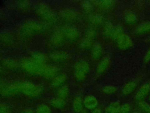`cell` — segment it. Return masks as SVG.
<instances>
[{
    "mask_svg": "<svg viewBox=\"0 0 150 113\" xmlns=\"http://www.w3.org/2000/svg\"><path fill=\"white\" fill-rule=\"evenodd\" d=\"M35 113H52V107L44 103H42L39 104L36 109H35Z\"/></svg>",
    "mask_w": 150,
    "mask_h": 113,
    "instance_id": "484cf974",
    "label": "cell"
},
{
    "mask_svg": "<svg viewBox=\"0 0 150 113\" xmlns=\"http://www.w3.org/2000/svg\"><path fill=\"white\" fill-rule=\"evenodd\" d=\"M93 40L87 38L86 36H84V38H83L80 43V47L83 49H88L92 48L93 45Z\"/></svg>",
    "mask_w": 150,
    "mask_h": 113,
    "instance_id": "83f0119b",
    "label": "cell"
},
{
    "mask_svg": "<svg viewBox=\"0 0 150 113\" xmlns=\"http://www.w3.org/2000/svg\"><path fill=\"white\" fill-rule=\"evenodd\" d=\"M83 100L79 96L76 97L72 102V109L74 113H80L83 111Z\"/></svg>",
    "mask_w": 150,
    "mask_h": 113,
    "instance_id": "ac0fdd59",
    "label": "cell"
},
{
    "mask_svg": "<svg viewBox=\"0 0 150 113\" xmlns=\"http://www.w3.org/2000/svg\"><path fill=\"white\" fill-rule=\"evenodd\" d=\"M97 5L102 9H109L114 5V1H100L97 2Z\"/></svg>",
    "mask_w": 150,
    "mask_h": 113,
    "instance_id": "1f68e13d",
    "label": "cell"
},
{
    "mask_svg": "<svg viewBox=\"0 0 150 113\" xmlns=\"http://www.w3.org/2000/svg\"><path fill=\"white\" fill-rule=\"evenodd\" d=\"M96 36V31L94 29H93L92 28H88L86 32L85 36L93 40H94Z\"/></svg>",
    "mask_w": 150,
    "mask_h": 113,
    "instance_id": "74e56055",
    "label": "cell"
},
{
    "mask_svg": "<svg viewBox=\"0 0 150 113\" xmlns=\"http://www.w3.org/2000/svg\"><path fill=\"white\" fill-rule=\"evenodd\" d=\"M67 79V76L65 73L58 74L55 77H54L51 81V85L53 88H59L66 82Z\"/></svg>",
    "mask_w": 150,
    "mask_h": 113,
    "instance_id": "5bb4252c",
    "label": "cell"
},
{
    "mask_svg": "<svg viewBox=\"0 0 150 113\" xmlns=\"http://www.w3.org/2000/svg\"><path fill=\"white\" fill-rule=\"evenodd\" d=\"M150 31V22H145L141 24H139L135 32L137 34H141L146 33Z\"/></svg>",
    "mask_w": 150,
    "mask_h": 113,
    "instance_id": "4316f807",
    "label": "cell"
},
{
    "mask_svg": "<svg viewBox=\"0 0 150 113\" xmlns=\"http://www.w3.org/2000/svg\"><path fill=\"white\" fill-rule=\"evenodd\" d=\"M131 107L128 103H124L121 105L120 113H130Z\"/></svg>",
    "mask_w": 150,
    "mask_h": 113,
    "instance_id": "8d00e7d4",
    "label": "cell"
},
{
    "mask_svg": "<svg viewBox=\"0 0 150 113\" xmlns=\"http://www.w3.org/2000/svg\"><path fill=\"white\" fill-rule=\"evenodd\" d=\"M66 102L64 99L54 97L50 100V106L57 110H62L66 107Z\"/></svg>",
    "mask_w": 150,
    "mask_h": 113,
    "instance_id": "9a60e30c",
    "label": "cell"
},
{
    "mask_svg": "<svg viewBox=\"0 0 150 113\" xmlns=\"http://www.w3.org/2000/svg\"><path fill=\"white\" fill-rule=\"evenodd\" d=\"M62 113H67V112H62Z\"/></svg>",
    "mask_w": 150,
    "mask_h": 113,
    "instance_id": "7dc6e473",
    "label": "cell"
},
{
    "mask_svg": "<svg viewBox=\"0 0 150 113\" xmlns=\"http://www.w3.org/2000/svg\"><path fill=\"white\" fill-rule=\"evenodd\" d=\"M83 105L85 108L92 111L97 108L98 101L95 96L93 95H88L83 99Z\"/></svg>",
    "mask_w": 150,
    "mask_h": 113,
    "instance_id": "30bf717a",
    "label": "cell"
},
{
    "mask_svg": "<svg viewBox=\"0 0 150 113\" xmlns=\"http://www.w3.org/2000/svg\"><path fill=\"white\" fill-rule=\"evenodd\" d=\"M111 62V60L109 57L106 56L103 58L98 64L96 67V72L98 74H101L104 73L108 68Z\"/></svg>",
    "mask_w": 150,
    "mask_h": 113,
    "instance_id": "e0dca14e",
    "label": "cell"
},
{
    "mask_svg": "<svg viewBox=\"0 0 150 113\" xmlns=\"http://www.w3.org/2000/svg\"><path fill=\"white\" fill-rule=\"evenodd\" d=\"M139 108L145 113H150V104L144 101L138 102Z\"/></svg>",
    "mask_w": 150,
    "mask_h": 113,
    "instance_id": "d6a6232c",
    "label": "cell"
},
{
    "mask_svg": "<svg viewBox=\"0 0 150 113\" xmlns=\"http://www.w3.org/2000/svg\"><path fill=\"white\" fill-rule=\"evenodd\" d=\"M21 113H35V111L32 108H26L24 109Z\"/></svg>",
    "mask_w": 150,
    "mask_h": 113,
    "instance_id": "60d3db41",
    "label": "cell"
},
{
    "mask_svg": "<svg viewBox=\"0 0 150 113\" xmlns=\"http://www.w3.org/2000/svg\"><path fill=\"white\" fill-rule=\"evenodd\" d=\"M46 65L39 64L31 58H24L20 63L21 68L25 72L33 75H42Z\"/></svg>",
    "mask_w": 150,
    "mask_h": 113,
    "instance_id": "7a4b0ae2",
    "label": "cell"
},
{
    "mask_svg": "<svg viewBox=\"0 0 150 113\" xmlns=\"http://www.w3.org/2000/svg\"><path fill=\"white\" fill-rule=\"evenodd\" d=\"M60 14L63 19L70 22L76 21L78 17L77 13L74 10L70 8H66L62 10Z\"/></svg>",
    "mask_w": 150,
    "mask_h": 113,
    "instance_id": "8fae6325",
    "label": "cell"
},
{
    "mask_svg": "<svg viewBox=\"0 0 150 113\" xmlns=\"http://www.w3.org/2000/svg\"><path fill=\"white\" fill-rule=\"evenodd\" d=\"M81 7L86 11H90L92 9V4L88 1H83L81 4Z\"/></svg>",
    "mask_w": 150,
    "mask_h": 113,
    "instance_id": "f35d334b",
    "label": "cell"
},
{
    "mask_svg": "<svg viewBox=\"0 0 150 113\" xmlns=\"http://www.w3.org/2000/svg\"><path fill=\"white\" fill-rule=\"evenodd\" d=\"M2 65L6 69L15 70L19 67V64L16 60L13 58H5L2 61Z\"/></svg>",
    "mask_w": 150,
    "mask_h": 113,
    "instance_id": "d6986e66",
    "label": "cell"
},
{
    "mask_svg": "<svg viewBox=\"0 0 150 113\" xmlns=\"http://www.w3.org/2000/svg\"><path fill=\"white\" fill-rule=\"evenodd\" d=\"M117 88L114 85H105L102 89L103 92L107 94H114L117 91Z\"/></svg>",
    "mask_w": 150,
    "mask_h": 113,
    "instance_id": "836d02e7",
    "label": "cell"
},
{
    "mask_svg": "<svg viewBox=\"0 0 150 113\" xmlns=\"http://www.w3.org/2000/svg\"><path fill=\"white\" fill-rule=\"evenodd\" d=\"M149 101H150V95H149Z\"/></svg>",
    "mask_w": 150,
    "mask_h": 113,
    "instance_id": "f6af8a7d",
    "label": "cell"
},
{
    "mask_svg": "<svg viewBox=\"0 0 150 113\" xmlns=\"http://www.w3.org/2000/svg\"><path fill=\"white\" fill-rule=\"evenodd\" d=\"M91 55L94 60L100 59L103 55V48L99 42H96L91 48Z\"/></svg>",
    "mask_w": 150,
    "mask_h": 113,
    "instance_id": "2e32d148",
    "label": "cell"
},
{
    "mask_svg": "<svg viewBox=\"0 0 150 113\" xmlns=\"http://www.w3.org/2000/svg\"><path fill=\"white\" fill-rule=\"evenodd\" d=\"M90 71V65L85 60L80 59L76 62L74 68V77L77 82L86 79Z\"/></svg>",
    "mask_w": 150,
    "mask_h": 113,
    "instance_id": "277c9868",
    "label": "cell"
},
{
    "mask_svg": "<svg viewBox=\"0 0 150 113\" xmlns=\"http://www.w3.org/2000/svg\"><path fill=\"white\" fill-rule=\"evenodd\" d=\"M43 29V25L39 21L34 19H28L23 24L21 31L25 35L32 36L41 33Z\"/></svg>",
    "mask_w": 150,
    "mask_h": 113,
    "instance_id": "3957f363",
    "label": "cell"
},
{
    "mask_svg": "<svg viewBox=\"0 0 150 113\" xmlns=\"http://www.w3.org/2000/svg\"><path fill=\"white\" fill-rule=\"evenodd\" d=\"M59 72V68L54 65H46L42 73V76L47 79H52Z\"/></svg>",
    "mask_w": 150,
    "mask_h": 113,
    "instance_id": "9c48e42d",
    "label": "cell"
},
{
    "mask_svg": "<svg viewBox=\"0 0 150 113\" xmlns=\"http://www.w3.org/2000/svg\"><path fill=\"white\" fill-rule=\"evenodd\" d=\"M121 105L119 101L112 102L105 108L104 113H120Z\"/></svg>",
    "mask_w": 150,
    "mask_h": 113,
    "instance_id": "7402d4cb",
    "label": "cell"
},
{
    "mask_svg": "<svg viewBox=\"0 0 150 113\" xmlns=\"http://www.w3.org/2000/svg\"><path fill=\"white\" fill-rule=\"evenodd\" d=\"M31 58L39 64L46 65L47 57L42 52L39 51H33L31 53Z\"/></svg>",
    "mask_w": 150,
    "mask_h": 113,
    "instance_id": "44dd1931",
    "label": "cell"
},
{
    "mask_svg": "<svg viewBox=\"0 0 150 113\" xmlns=\"http://www.w3.org/2000/svg\"><path fill=\"white\" fill-rule=\"evenodd\" d=\"M49 56L52 60L57 62H63L69 59V58L70 57L68 52L63 51L53 52L49 55Z\"/></svg>",
    "mask_w": 150,
    "mask_h": 113,
    "instance_id": "4fadbf2b",
    "label": "cell"
},
{
    "mask_svg": "<svg viewBox=\"0 0 150 113\" xmlns=\"http://www.w3.org/2000/svg\"><path fill=\"white\" fill-rule=\"evenodd\" d=\"M117 46L122 50H126L132 46V41L127 34H123L120 36L116 40Z\"/></svg>",
    "mask_w": 150,
    "mask_h": 113,
    "instance_id": "52a82bcc",
    "label": "cell"
},
{
    "mask_svg": "<svg viewBox=\"0 0 150 113\" xmlns=\"http://www.w3.org/2000/svg\"><path fill=\"white\" fill-rule=\"evenodd\" d=\"M90 22L94 25H100L103 22V17L100 14H95L92 15L90 18Z\"/></svg>",
    "mask_w": 150,
    "mask_h": 113,
    "instance_id": "f546056e",
    "label": "cell"
},
{
    "mask_svg": "<svg viewBox=\"0 0 150 113\" xmlns=\"http://www.w3.org/2000/svg\"><path fill=\"white\" fill-rule=\"evenodd\" d=\"M13 38L12 35L9 33H2L0 34V44L6 46L11 45L13 43Z\"/></svg>",
    "mask_w": 150,
    "mask_h": 113,
    "instance_id": "ffe728a7",
    "label": "cell"
},
{
    "mask_svg": "<svg viewBox=\"0 0 150 113\" xmlns=\"http://www.w3.org/2000/svg\"><path fill=\"white\" fill-rule=\"evenodd\" d=\"M69 87L66 85H63L58 88L56 91V95L57 97L65 100L69 97Z\"/></svg>",
    "mask_w": 150,
    "mask_h": 113,
    "instance_id": "603a6c76",
    "label": "cell"
},
{
    "mask_svg": "<svg viewBox=\"0 0 150 113\" xmlns=\"http://www.w3.org/2000/svg\"><path fill=\"white\" fill-rule=\"evenodd\" d=\"M65 39L70 41H76L80 37V31L74 25H66L60 29Z\"/></svg>",
    "mask_w": 150,
    "mask_h": 113,
    "instance_id": "8992f818",
    "label": "cell"
},
{
    "mask_svg": "<svg viewBox=\"0 0 150 113\" xmlns=\"http://www.w3.org/2000/svg\"><path fill=\"white\" fill-rule=\"evenodd\" d=\"M150 92V84L146 83L142 85L137 91L135 95V99L138 101H142Z\"/></svg>",
    "mask_w": 150,
    "mask_h": 113,
    "instance_id": "7c38bea8",
    "label": "cell"
},
{
    "mask_svg": "<svg viewBox=\"0 0 150 113\" xmlns=\"http://www.w3.org/2000/svg\"><path fill=\"white\" fill-rule=\"evenodd\" d=\"M137 87V83L135 81H129L126 83L122 88V93L124 95H127L132 93Z\"/></svg>",
    "mask_w": 150,
    "mask_h": 113,
    "instance_id": "cb8c5ba5",
    "label": "cell"
},
{
    "mask_svg": "<svg viewBox=\"0 0 150 113\" xmlns=\"http://www.w3.org/2000/svg\"><path fill=\"white\" fill-rule=\"evenodd\" d=\"M90 113H102V111H101V109L100 108H99L97 107V108H96L93 109V110L91 111Z\"/></svg>",
    "mask_w": 150,
    "mask_h": 113,
    "instance_id": "b9f144b4",
    "label": "cell"
},
{
    "mask_svg": "<svg viewBox=\"0 0 150 113\" xmlns=\"http://www.w3.org/2000/svg\"><path fill=\"white\" fill-rule=\"evenodd\" d=\"M0 72H1V68H0Z\"/></svg>",
    "mask_w": 150,
    "mask_h": 113,
    "instance_id": "bcb514c9",
    "label": "cell"
},
{
    "mask_svg": "<svg viewBox=\"0 0 150 113\" xmlns=\"http://www.w3.org/2000/svg\"><path fill=\"white\" fill-rule=\"evenodd\" d=\"M114 27V26L113 25H112V24L110 22H108L105 24L104 28L103 33L106 37L109 38H111V34L113 31Z\"/></svg>",
    "mask_w": 150,
    "mask_h": 113,
    "instance_id": "4dcf8cb0",
    "label": "cell"
},
{
    "mask_svg": "<svg viewBox=\"0 0 150 113\" xmlns=\"http://www.w3.org/2000/svg\"><path fill=\"white\" fill-rule=\"evenodd\" d=\"M30 6V2L27 1H19L18 2V6L19 9L22 11L27 10Z\"/></svg>",
    "mask_w": 150,
    "mask_h": 113,
    "instance_id": "d590c367",
    "label": "cell"
},
{
    "mask_svg": "<svg viewBox=\"0 0 150 113\" xmlns=\"http://www.w3.org/2000/svg\"><path fill=\"white\" fill-rule=\"evenodd\" d=\"M11 107L6 103H0V113H12Z\"/></svg>",
    "mask_w": 150,
    "mask_h": 113,
    "instance_id": "e575fe53",
    "label": "cell"
},
{
    "mask_svg": "<svg viewBox=\"0 0 150 113\" xmlns=\"http://www.w3.org/2000/svg\"><path fill=\"white\" fill-rule=\"evenodd\" d=\"M65 38L61 30L55 31L50 36V44L54 47H59L62 46L65 40Z\"/></svg>",
    "mask_w": 150,
    "mask_h": 113,
    "instance_id": "ba28073f",
    "label": "cell"
},
{
    "mask_svg": "<svg viewBox=\"0 0 150 113\" xmlns=\"http://www.w3.org/2000/svg\"><path fill=\"white\" fill-rule=\"evenodd\" d=\"M132 113H140V112H138V111H135V112H133Z\"/></svg>",
    "mask_w": 150,
    "mask_h": 113,
    "instance_id": "ee69618b",
    "label": "cell"
},
{
    "mask_svg": "<svg viewBox=\"0 0 150 113\" xmlns=\"http://www.w3.org/2000/svg\"><path fill=\"white\" fill-rule=\"evenodd\" d=\"M36 12L39 17L49 24L54 23L56 21V15L46 4H39L36 8Z\"/></svg>",
    "mask_w": 150,
    "mask_h": 113,
    "instance_id": "5b68a950",
    "label": "cell"
},
{
    "mask_svg": "<svg viewBox=\"0 0 150 113\" xmlns=\"http://www.w3.org/2000/svg\"><path fill=\"white\" fill-rule=\"evenodd\" d=\"M15 83L18 92L22 93L27 97L37 98L40 96L43 92V87L33 82L24 81L15 82Z\"/></svg>",
    "mask_w": 150,
    "mask_h": 113,
    "instance_id": "6da1fadb",
    "label": "cell"
},
{
    "mask_svg": "<svg viewBox=\"0 0 150 113\" xmlns=\"http://www.w3.org/2000/svg\"><path fill=\"white\" fill-rule=\"evenodd\" d=\"M80 113H88V112H86V111H84V110H83V111L82 112H81Z\"/></svg>",
    "mask_w": 150,
    "mask_h": 113,
    "instance_id": "7bdbcfd3",
    "label": "cell"
},
{
    "mask_svg": "<svg viewBox=\"0 0 150 113\" xmlns=\"http://www.w3.org/2000/svg\"><path fill=\"white\" fill-rule=\"evenodd\" d=\"M123 34H124V29L122 26L120 25L114 26L110 38L113 39L115 41L120 36H121Z\"/></svg>",
    "mask_w": 150,
    "mask_h": 113,
    "instance_id": "f1b7e54d",
    "label": "cell"
},
{
    "mask_svg": "<svg viewBox=\"0 0 150 113\" xmlns=\"http://www.w3.org/2000/svg\"><path fill=\"white\" fill-rule=\"evenodd\" d=\"M144 61L145 63H148L150 61V48L148 49V50L146 52L144 58Z\"/></svg>",
    "mask_w": 150,
    "mask_h": 113,
    "instance_id": "ab89813d",
    "label": "cell"
},
{
    "mask_svg": "<svg viewBox=\"0 0 150 113\" xmlns=\"http://www.w3.org/2000/svg\"><path fill=\"white\" fill-rule=\"evenodd\" d=\"M124 21L129 24H133L137 21L135 14L131 11H127L124 14Z\"/></svg>",
    "mask_w": 150,
    "mask_h": 113,
    "instance_id": "d4e9b609",
    "label": "cell"
}]
</instances>
